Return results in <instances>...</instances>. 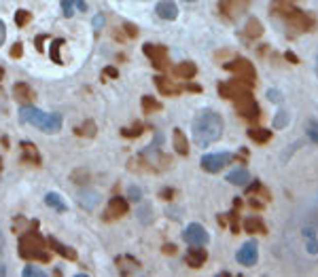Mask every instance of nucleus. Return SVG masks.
Returning a JSON list of instances; mask_svg holds the SVG:
<instances>
[{"mask_svg":"<svg viewBox=\"0 0 318 277\" xmlns=\"http://www.w3.org/2000/svg\"><path fill=\"white\" fill-rule=\"evenodd\" d=\"M155 81H157V87L161 89V93H174V91H176L172 85H168L166 79H161V76H159V79H155Z\"/></svg>","mask_w":318,"mask_h":277,"instance_id":"27","label":"nucleus"},{"mask_svg":"<svg viewBox=\"0 0 318 277\" xmlns=\"http://www.w3.org/2000/svg\"><path fill=\"white\" fill-rule=\"evenodd\" d=\"M244 229L248 231V233H265V226L263 222H261V218H246V222H244Z\"/></svg>","mask_w":318,"mask_h":277,"instance_id":"20","label":"nucleus"},{"mask_svg":"<svg viewBox=\"0 0 318 277\" xmlns=\"http://www.w3.org/2000/svg\"><path fill=\"white\" fill-rule=\"evenodd\" d=\"M11 55H13V58H15V55H21V45H15V49L11 51Z\"/></svg>","mask_w":318,"mask_h":277,"instance_id":"38","label":"nucleus"},{"mask_svg":"<svg viewBox=\"0 0 318 277\" xmlns=\"http://www.w3.org/2000/svg\"><path fill=\"white\" fill-rule=\"evenodd\" d=\"M4 38H6V28H4L2 21H0V45L4 42Z\"/></svg>","mask_w":318,"mask_h":277,"instance_id":"36","label":"nucleus"},{"mask_svg":"<svg viewBox=\"0 0 318 277\" xmlns=\"http://www.w3.org/2000/svg\"><path fill=\"white\" fill-rule=\"evenodd\" d=\"M248 136H250V140L261 142V144H263V142H267V140L272 138V131L270 129H250Z\"/></svg>","mask_w":318,"mask_h":277,"instance_id":"21","label":"nucleus"},{"mask_svg":"<svg viewBox=\"0 0 318 277\" xmlns=\"http://www.w3.org/2000/svg\"><path fill=\"white\" fill-rule=\"evenodd\" d=\"M19 119L28 125L38 127V129H42L45 133H55V131H60V127H62L60 115H47V112L34 108V106H21Z\"/></svg>","mask_w":318,"mask_h":277,"instance_id":"2","label":"nucleus"},{"mask_svg":"<svg viewBox=\"0 0 318 277\" xmlns=\"http://www.w3.org/2000/svg\"><path fill=\"white\" fill-rule=\"evenodd\" d=\"M98 201H100V195L96 193V190H85V193H81V205L87 210H94Z\"/></svg>","mask_w":318,"mask_h":277,"instance_id":"15","label":"nucleus"},{"mask_svg":"<svg viewBox=\"0 0 318 277\" xmlns=\"http://www.w3.org/2000/svg\"><path fill=\"white\" fill-rule=\"evenodd\" d=\"M62 45H64L62 38H58V40L51 42V51H49V53H51V60H53L55 63H62V58H60V47H62Z\"/></svg>","mask_w":318,"mask_h":277,"instance_id":"23","label":"nucleus"},{"mask_svg":"<svg viewBox=\"0 0 318 277\" xmlns=\"http://www.w3.org/2000/svg\"><path fill=\"white\" fill-rule=\"evenodd\" d=\"M288 125V112L286 110H278V115L274 117V129H282Z\"/></svg>","mask_w":318,"mask_h":277,"instance_id":"22","label":"nucleus"},{"mask_svg":"<svg viewBox=\"0 0 318 277\" xmlns=\"http://www.w3.org/2000/svg\"><path fill=\"white\" fill-rule=\"evenodd\" d=\"M174 148H176V153L178 154H187V140L185 136H182V131L180 129H174Z\"/></svg>","mask_w":318,"mask_h":277,"instance_id":"19","label":"nucleus"},{"mask_svg":"<svg viewBox=\"0 0 318 277\" xmlns=\"http://www.w3.org/2000/svg\"><path fill=\"white\" fill-rule=\"evenodd\" d=\"M140 129H142V127H140V125H136V129H123V136H125V138H132V136H140V133H142Z\"/></svg>","mask_w":318,"mask_h":277,"instance_id":"33","label":"nucleus"},{"mask_svg":"<svg viewBox=\"0 0 318 277\" xmlns=\"http://www.w3.org/2000/svg\"><path fill=\"white\" fill-rule=\"evenodd\" d=\"M286 60H291V62H297V58H295L293 53H286Z\"/></svg>","mask_w":318,"mask_h":277,"instance_id":"40","label":"nucleus"},{"mask_svg":"<svg viewBox=\"0 0 318 277\" xmlns=\"http://www.w3.org/2000/svg\"><path fill=\"white\" fill-rule=\"evenodd\" d=\"M231 161H233V154H229V153L204 154L202 157V167L206 169V172H210V174H216V172H221L225 165H229Z\"/></svg>","mask_w":318,"mask_h":277,"instance_id":"4","label":"nucleus"},{"mask_svg":"<svg viewBox=\"0 0 318 277\" xmlns=\"http://www.w3.org/2000/svg\"><path fill=\"white\" fill-rule=\"evenodd\" d=\"M28 21H30V13H28V11H17L15 24H17V26H26Z\"/></svg>","mask_w":318,"mask_h":277,"instance_id":"28","label":"nucleus"},{"mask_svg":"<svg viewBox=\"0 0 318 277\" xmlns=\"http://www.w3.org/2000/svg\"><path fill=\"white\" fill-rule=\"evenodd\" d=\"M257 258H259V246H257V241H254V239L246 241V244L240 247L238 254H236V260L240 262V265H244V267L254 265Z\"/></svg>","mask_w":318,"mask_h":277,"instance_id":"6","label":"nucleus"},{"mask_svg":"<svg viewBox=\"0 0 318 277\" xmlns=\"http://www.w3.org/2000/svg\"><path fill=\"white\" fill-rule=\"evenodd\" d=\"M106 74H110V76H117V70H112V68H108V70H106Z\"/></svg>","mask_w":318,"mask_h":277,"instance_id":"39","label":"nucleus"},{"mask_svg":"<svg viewBox=\"0 0 318 277\" xmlns=\"http://www.w3.org/2000/svg\"><path fill=\"white\" fill-rule=\"evenodd\" d=\"M240 99H242V102L238 104L240 115L246 117V119H257V117H259V106H257V102H254V99L250 97V93L242 95Z\"/></svg>","mask_w":318,"mask_h":277,"instance_id":"9","label":"nucleus"},{"mask_svg":"<svg viewBox=\"0 0 318 277\" xmlns=\"http://www.w3.org/2000/svg\"><path fill=\"white\" fill-rule=\"evenodd\" d=\"M246 30H248V32H246L248 36H261V24L257 19H250L248 26H246Z\"/></svg>","mask_w":318,"mask_h":277,"instance_id":"24","label":"nucleus"},{"mask_svg":"<svg viewBox=\"0 0 318 277\" xmlns=\"http://www.w3.org/2000/svg\"><path fill=\"white\" fill-rule=\"evenodd\" d=\"M187 2H195V0H187Z\"/></svg>","mask_w":318,"mask_h":277,"instance_id":"43","label":"nucleus"},{"mask_svg":"<svg viewBox=\"0 0 318 277\" xmlns=\"http://www.w3.org/2000/svg\"><path fill=\"white\" fill-rule=\"evenodd\" d=\"M267 97L274 99V102H280V99H282V97H280V93H278V91H276V89H274V91H272V89L267 91Z\"/></svg>","mask_w":318,"mask_h":277,"instance_id":"35","label":"nucleus"},{"mask_svg":"<svg viewBox=\"0 0 318 277\" xmlns=\"http://www.w3.org/2000/svg\"><path fill=\"white\" fill-rule=\"evenodd\" d=\"M74 6L79 11H87V4H85V0H74Z\"/></svg>","mask_w":318,"mask_h":277,"instance_id":"37","label":"nucleus"},{"mask_svg":"<svg viewBox=\"0 0 318 277\" xmlns=\"http://www.w3.org/2000/svg\"><path fill=\"white\" fill-rule=\"evenodd\" d=\"M127 212V201L123 197H112L110 203H108V210H106V218H117V216H123Z\"/></svg>","mask_w":318,"mask_h":277,"instance_id":"12","label":"nucleus"},{"mask_svg":"<svg viewBox=\"0 0 318 277\" xmlns=\"http://www.w3.org/2000/svg\"><path fill=\"white\" fill-rule=\"evenodd\" d=\"M227 182H229V184H236V186H244L246 182H250V174H248V169H244V167L233 169V172H229V174H227Z\"/></svg>","mask_w":318,"mask_h":277,"instance_id":"13","label":"nucleus"},{"mask_svg":"<svg viewBox=\"0 0 318 277\" xmlns=\"http://www.w3.org/2000/svg\"><path fill=\"white\" fill-rule=\"evenodd\" d=\"M13 93H15V97H17V99H21V102H28V99H32V97H34L32 89L28 87L26 83H19V85H15V89H13Z\"/></svg>","mask_w":318,"mask_h":277,"instance_id":"18","label":"nucleus"},{"mask_svg":"<svg viewBox=\"0 0 318 277\" xmlns=\"http://www.w3.org/2000/svg\"><path fill=\"white\" fill-rule=\"evenodd\" d=\"M174 72H176V76H180V79H193L195 76V66L191 62H185V63H178V66L174 68Z\"/></svg>","mask_w":318,"mask_h":277,"instance_id":"16","label":"nucleus"},{"mask_svg":"<svg viewBox=\"0 0 318 277\" xmlns=\"http://www.w3.org/2000/svg\"><path fill=\"white\" fill-rule=\"evenodd\" d=\"M191 131H193V142L197 146H208L221 138L223 119H221V115H216V112H212V110H204L195 117Z\"/></svg>","mask_w":318,"mask_h":277,"instance_id":"1","label":"nucleus"},{"mask_svg":"<svg viewBox=\"0 0 318 277\" xmlns=\"http://www.w3.org/2000/svg\"><path fill=\"white\" fill-rule=\"evenodd\" d=\"M308 138L312 140L314 144H318V123H314V121L308 125Z\"/></svg>","mask_w":318,"mask_h":277,"instance_id":"26","label":"nucleus"},{"mask_svg":"<svg viewBox=\"0 0 318 277\" xmlns=\"http://www.w3.org/2000/svg\"><path fill=\"white\" fill-rule=\"evenodd\" d=\"M0 167H2V161H0Z\"/></svg>","mask_w":318,"mask_h":277,"instance_id":"44","label":"nucleus"},{"mask_svg":"<svg viewBox=\"0 0 318 277\" xmlns=\"http://www.w3.org/2000/svg\"><path fill=\"white\" fill-rule=\"evenodd\" d=\"M24 275H26V277H32V275H34V277H45L47 273L42 271V269H36V267H28V269H24Z\"/></svg>","mask_w":318,"mask_h":277,"instance_id":"29","label":"nucleus"},{"mask_svg":"<svg viewBox=\"0 0 318 277\" xmlns=\"http://www.w3.org/2000/svg\"><path fill=\"white\" fill-rule=\"evenodd\" d=\"M142 106H144V110H146V112H148V110H157V108H159V104H157V102H153L151 97H144V99H142Z\"/></svg>","mask_w":318,"mask_h":277,"instance_id":"31","label":"nucleus"},{"mask_svg":"<svg viewBox=\"0 0 318 277\" xmlns=\"http://www.w3.org/2000/svg\"><path fill=\"white\" fill-rule=\"evenodd\" d=\"M45 203L49 205V208L58 210V212H66V203L62 201V197H60L58 193H47V197H45Z\"/></svg>","mask_w":318,"mask_h":277,"instance_id":"17","label":"nucleus"},{"mask_svg":"<svg viewBox=\"0 0 318 277\" xmlns=\"http://www.w3.org/2000/svg\"><path fill=\"white\" fill-rule=\"evenodd\" d=\"M2 246H4V241H2V235H0V256H2Z\"/></svg>","mask_w":318,"mask_h":277,"instance_id":"41","label":"nucleus"},{"mask_svg":"<svg viewBox=\"0 0 318 277\" xmlns=\"http://www.w3.org/2000/svg\"><path fill=\"white\" fill-rule=\"evenodd\" d=\"M144 55L155 63V68H166V63H168V51H166V47L144 45Z\"/></svg>","mask_w":318,"mask_h":277,"instance_id":"7","label":"nucleus"},{"mask_svg":"<svg viewBox=\"0 0 318 277\" xmlns=\"http://www.w3.org/2000/svg\"><path fill=\"white\" fill-rule=\"evenodd\" d=\"M62 11L66 17L74 15V0H62Z\"/></svg>","mask_w":318,"mask_h":277,"instance_id":"25","label":"nucleus"},{"mask_svg":"<svg viewBox=\"0 0 318 277\" xmlns=\"http://www.w3.org/2000/svg\"><path fill=\"white\" fill-rule=\"evenodd\" d=\"M316 72H318V58H316Z\"/></svg>","mask_w":318,"mask_h":277,"instance_id":"42","label":"nucleus"},{"mask_svg":"<svg viewBox=\"0 0 318 277\" xmlns=\"http://www.w3.org/2000/svg\"><path fill=\"white\" fill-rule=\"evenodd\" d=\"M155 13H157L161 19L172 21V19H176V15H178V6H176L172 0H159L157 6H155Z\"/></svg>","mask_w":318,"mask_h":277,"instance_id":"10","label":"nucleus"},{"mask_svg":"<svg viewBox=\"0 0 318 277\" xmlns=\"http://www.w3.org/2000/svg\"><path fill=\"white\" fill-rule=\"evenodd\" d=\"M206 258H208V252L204 250V247H200V246H193L191 250L187 252V265L189 267H193V269H200L204 262H206Z\"/></svg>","mask_w":318,"mask_h":277,"instance_id":"11","label":"nucleus"},{"mask_svg":"<svg viewBox=\"0 0 318 277\" xmlns=\"http://www.w3.org/2000/svg\"><path fill=\"white\" fill-rule=\"evenodd\" d=\"M182 239H185L189 246H204V244H208L210 235H208V231L204 229L202 224L193 222V224H189L185 229V233H182Z\"/></svg>","mask_w":318,"mask_h":277,"instance_id":"5","label":"nucleus"},{"mask_svg":"<svg viewBox=\"0 0 318 277\" xmlns=\"http://www.w3.org/2000/svg\"><path fill=\"white\" fill-rule=\"evenodd\" d=\"M306 250L310 254H318V239L316 237H310L308 239V247H306Z\"/></svg>","mask_w":318,"mask_h":277,"instance_id":"30","label":"nucleus"},{"mask_svg":"<svg viewBox=\"0 0 318 277\" xmlns=\"http://www.w3.org/2000/svg\"><path fill=\"white\" fill-rule=\"evenodd\" d=\"M19 254L28 260H40V262H47L49 260V254L45 250V241L38 233H24L19 237Z\"/></svg>","mask_w":318,"mask_h":277,"instance_id":"3","label":"nucleus"},{"mask_svg":"<svg viewBox=\"0 0 318 277\" xmlns=\"http://www.w3.org/2000/svg\"><path fill=\"white\" fill-rule=\"evenodd\" d=\"M140 197H142V190L136 188V186H130V199L132 201H140Z\"/></svg>","mask_w":318,"mask_h":277,"instance_id":"32","label":"nucleus"},{"mask_svg":"<svg viewBox=\"0 0 318 277\" xmlns=\"http://www.w3.org/2000/svg\"><path fill=\"white\" fill-rule=\"evenodd\" d=\"M49 247H51V250H55V252H58L60 256H64V258H70V260H74V258H76V252L72 250V247H68V246L60 244V241L55 239V237L49 239Z\"/></svg>","mask_w":318,"mask_h":277,"instance_id":"14","label":"nucleus"},{"mask_svg":"<svg viewBox=\"0 0 318 277\" xmlns=\"http://www.w3.org/2000/svg\"><path fill=\"white\" fill-rule=\"evenodd\" d=\"M102 26H104V17H102V13H100V15L94 17V28H96V30H100Z\"/></svg>","mask_w":318,"mask_h":277,"instance_id":"34","label":"nucleus"},{"mask_svg":"<svg viewBox=\"0 0 318 277\" xmlns=\"http://www.w3.org/2000/svg\"><path fill=\"white\" fill-rule=\"evenodd\" d=\"M227 70H233V72L240 74V81L246 79V83H252L254 79V70L250 68V63L246 60H238V62H231V63H225Z\"/></svg>","mask_w":318,"mask_h":277,"instance_id":"8","label":"nucleus"}]
</instances>
